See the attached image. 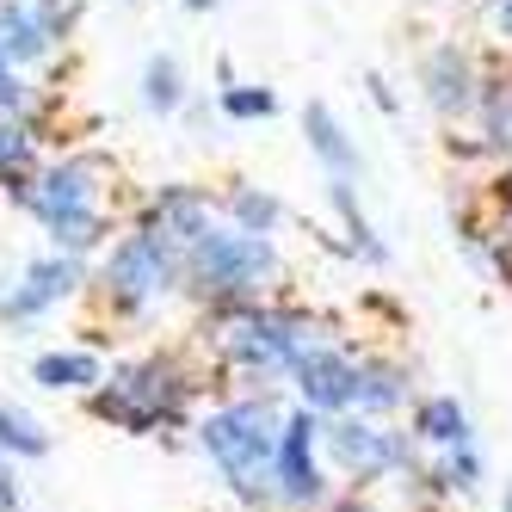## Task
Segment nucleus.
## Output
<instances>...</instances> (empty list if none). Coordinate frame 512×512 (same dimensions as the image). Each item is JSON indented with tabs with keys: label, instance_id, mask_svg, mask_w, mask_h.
Masks as SVG:
<instances>
[{
	"label": "nucleus",
	"instance_id": "24",
	"mask_svg": "<svg viewBox=\"0 0 512 512\" xmlns=\"http://www.w3.org/2000/svg\"><path fill=\"white\" fill-rule=\"evenodd\" d=\"M19 105H25V87L13 81V62L0 56V112H19Z\"/></svg>",
	"mask_w": 512,
	"mask_h": 512
},
{
	"label": "nucleus",
	"instance_id": "11",
	"mask_svg": "<svg viewBox=\"0 0 512 512\" xmlns=\"http://www.w3.org/2000/svg\"><path fill=\"white\" fill-rule=\"evenodd\" d=\"M352 377H358V364L340 358V352H315V358L297 364V383H303L309 408H346V401H352Z\"/></svg>",
	"mask_w": 512,
	"mask_h": 512
},
{
	"label": "nucleus",
	"instance_id": "14",
	"mask_svg": "<svg viewBox=\"0 0 512 512\" xmlns=\"http://www.w3.org/2000/svg\"><path fill=\"white\" fill-rule=\"evenodd\" d=\"M303 130H309V149L327 161V167H334V179H346L352 167H358V149H352V142H346V130H340V118L334 112H327V105L315 99L309 105V112H303Z\"/></svg>",
	"mask_w": 512,
	"mask_h": 512
},
{
	"label": "nucleus",
	"instance_id": "22",
	"mask_svg": "<svg viewBox=\"0 0 512 512\" xmlns=\"http://www.w3.org/2000/svg\"><path fill=\"white\" fill-rule=\"evenodd\" d=\"M223 112H229V118H272L278 99H272L266 87H229V93H223Z\"/></svg>",
	"mask_w": 512,
	"mask_h": 512
},
{
	"label": "nucleus",
	"instance_id": "18",
	"mask_svg": "<svg viewBox=\"0 0 512 512\" xmlns=\"http://www.w3.org/2000/svg\"><path fill=\"white\" fill-rule=\"evenodd\" d=\"M179 99H186V87H179V62L173 56H149V68H142V105L149 112H179Z\"/></svg>",
	"mask_w": 512,
	"mask_h": 512
},
{
	"label": "nucleus",
	"instance_id": "9",
	"mask_svg": "<svg viewBox=\"0 0 512 512\" xmlns=\"http://www.w3.org/2000/svg\"><path fill=\"white\" fill-rule=\"evenodd\" d=\"M75 284H81L75 253H56V260L25 266V284H19L13 297H7V321H31V315H44V309H50V303H62Z\"/></svg>",
	"mask_w": 512,
	"mask_h": 512
},
{
	"label": "nucleus",
	"instance_id": "30",
	"mask_svg": "<svg viewBox=\"0 0 512 512\" xmlns=\"http://www.w3.org/2000/svg\"><path fill=\"white\" fill-rule=\"evenodd\" d=\"M506 512H512V494H506Z\"/></svg>",
	"mask_w": 512,
	"mask_h": 512
},
{
	"label": "nucleus",
	"instance_id": "1",
	"mask_svg": "<svg viewBox=\"0 0 512 512\" xmlns=\"http://www.w3.org/2000/svg\"><path fill=\"white\" fill-rule=\"evenodd\" d=\"M278 420L266 401H235V408L210 414L198 426V445L223 463V475L235 482V494L247 506H266L278 494Z\"/></svg>",
	"mask_w": 512,
	"mask_h": 512
},
{
	"label": "nucleus",
	"instance_id": "2",
	"mask_svg": "<svg viewBox=\"0 0 512 512\" xmlns=\"http://www.w3.org/2000/svg\"><path fill=\"white\" fill-rule=\"evenodd\" d=\"M186 278L198 284V297L210 303H253L260 290L278 278V253L266 235L253 229H210L192 253H186Z\"/></svg>",
	"mask_w": 512,
	"mask_h": 512
},
{
	"label": "nucleus",
	"instance_id": "10",
	"mask_svg": "<svg viewBox=\"0 0 512 512\" xmlns=\"http://www.w3.org/2000/svg\"><path fill=\"white\" fill-rule=\"evenodd\" d=\"M475 87H482V81H475V68H469V56L457 44L426 56V99H432V112L457 118L463 105H475Z\"/></svg>",
	"mask_w": 512,
	"mask_h": 512
},
{
	"label": "nucleus",
	"instance_id": "28",
	"mask_svg": "<svg viewBox=\"0 0 512 512\" xmlns=\"http://www.w3.org/2000/svg\"><path fill=\"white\" fill-rule=\"evenodd\" d=\"M334 512H377V506H364V500H346V506H334Z\"/></svg>",
	"mask_w": 512,
	"mask_h": 512
},
{
	"label": "nucleus",
	"instance_id": "23",
	"mask_svg": "<svg viewBox=\"0 0 512 512\" xmlns=\"http://www.w3.org/2000/svg\"><path fill=\"white\" fill-rule=\"evenodd\" d=\"M38 19H44V31H50V38H68V25L81 19V0H44V7H38Z\"/></svg>",
	"mask_w": 512,
	"mask_h": 512
},
{
	"label": "nucleus",
	"instance_id": "21",
	"mask_svg": "<svg viewBox=\"0 0 512 512\" xmlns=\"http://www.w3.org/2000/svg\"><path fill=\"white\" fill-rule=\"evenodd\" d=\"M229 204H235V223H241V229H253V235H266V229L278 223V198L253 192V186H241V192H235Z\"/></svg>",
	"mask_w": 512,
	"mask_h": 512
},
{
	"label": "nucleus",
	"instance_id": "6",
	"mask_svg": "<svg viewBox=\"0 0 512 512\" xmlns=\"http://www.w3.org/2000/svg\"><path fill=\"white\" fill-rule=\"evenodd\" d=\"M142 235H155V241L173 253V260H179V272H186V253L210 235V198L192 192V186L161 192V198L149 204V223H142Z\"/></svg>",
	"mask_w": 512,
	"mask_h": 512
},
{
	"label": "nucleus",
	"instance_id": "20",
	"mask_svg": "<svg viewBox=\"0 0 512 512\" xmlns=\"http://www.w3.org/2000/svg\"><path fill=\"white\" fill-rule=\"evenodd\" d=\"M0 451L44 457V451H50V432H38V420H25L19 408H0Z\"/></svg>",
	"mask_w": 512,
	"mask_h": 512
},
{
	"label": "nucleus",
	"instance_id": "8",
	"mask_svg": "<svg viewBox=\"0 0 512 512\" xmlns=\"http://www.w3.org/2000/svg\"><path fill=\"white\" fill-rule=\"evenodd\" d=\"M327 445H334V457L358 475V482H371V475L408 463V445H401L395 432H383V426H358V420L327 426Z\"/></svg>",
	"mask_w": 512,
	"mask_h": 512
},
{
	"label": "nucleus",
	"instance_id": "25",
	"mask_svg": "<svg viewBox=\"0 0 512 512\" xmlns=\"http://www.w3.org/2000/svg\"><path fill=\"white\" fill-rule=\"evenodd\" d=\"M488 13H494V25L512 38V0H488Z\"/></svg>",
	"mask_w": 512,
	"mask_h": 512
},
{
	"label": "nucleus",
	"instance_id": "31",
	"mask_svg": "<svg viewBox=\"0 0 512 512\" xmlns=\"http://www.w3.org/2000/svg\"><path fill=\"white\" fill-rule=\"evenodd\" d=\"M506 198H512V186H506Z\"/></svg>",
	"mask_w": 512,
	"mask_h": 512
},
{
	"label": "nucleus",
	"instance_id": "13",
	"mask_svg": "<svg viewBox=\"0 0 512 512\" xmlns=\"http://www.w3.org/2000/svg\"><path fill=\"white\" fill-rule=\"evenodd\" d=\"M475 105H482V124L494 149H512V62H494L488 81L475 87Z\"/></svg>",
	"mask_w": 512,
	"mask_h": 512
},
{
	"label": "nucleus",
	"instance_id": "3",
	"mask_svg": "<svg viewBox=\"0 0 512 512\" xmlns=\"http://www.w3.org/2000/svg\"><path fill=\"white\" fill-rule=\"evenodd\" d=\"M186 395H192V383L179 377L173 358H142V364L112 371V383H105V389H93V414L112 420V426H124V432H149L161 420L186 414Z\"/></svg>",
	"mask_w": 512,
	"mask_h": 512
},
{
	"label": "nucleus",
	"instance_id": "15",
	"mask_svg": "<svg viewBox=\"0 0 512 512\" xmlns=\"http://www.w3.org/2000/svg\"><path fill=\"white\" fill-rule=\"evenodd\" d=\"M414 432L426 438V445H445V451H457V445H469V414L457 408L451 395H432V401H420Z\"/></svg>",
	"mask_w": 512,
	"mask_h": 512
},
{
	"label": "nucleus",
	"instance_id": "29",
	"mask_svg": "<svg viewBox=\"0 0 512 512\" xmlns=\"http://www.w3.org/2000/svg\"><path fill=\"white\" fill-rule=\"evenodd\" d=\"M186 7H192V13H204V7H216V0H186Z\"/></svg>",
	"mask_w": 512,
	"mask_h": 512
},
{
	"label": "nucleus",
	"instance_id": "16",
	"mask_svg": "<svg viewBox=\"0 0 512 512\" xmlns=\"http://www.w3.org/2000/svg\"><path fill=\"white\" fill-rule=\"evenodd\" d=\"M0 186H7L19 204H31V136L19 124H0Z\"/></svg>",
	"mask_w": 512,
	"mask_h": 512
},
{
	"label": "nucleus",
	"instance_id": "5",
	"mask_svg": "<svg viewBox=\"0 0 512 512\" xmlns=\"http://www.w3.org/2000/svg\"><path fill=\"white\" fill-rule=\"evenodd\" d=\"M105 179H112V167H105L99 155H81V161H62L38 192H31V210L44 216V229L62 223V216H99V192Z\"/></svg>",
	"mask_w": 512,
	"mask_h": 512
},
{
	"label": "nucleus",
	"instance_id": "4",
	"mask_svg": "<svg viewBox=\"0 0 512 512\" xmlns=\"http://www.w3.org/2000/svg\"><path fill=\"white\" fill-rule=\"evenodd\" d=\"M173 278H179V260L155 235H130L112 260H105V290H112V303H124V309L155 303Z\"/></svg>",
	"mask_w": 512,
	"mask_h": 512
},
{
	"label": "nucleus",
	"instance_id": "26",
	"mask_svg": "<svg viewBox=\"0 0 512 512\" xmlns=\"http://www.w3.org/2000/svg\"><path fill=\"white\" fill-rule=\"evenodd\" d=\"M13 506H19V488H13V475L0 469V512H13Z\"/></svg>",
	"mask_w": 512,
	"mask_h": 512
},
{
	"label": "nucleus",
	"instance_id": "12",
	"mask_svg": "<svg viewBox=\"0 0 512 512\" xmlns=\"http://www.w3.org/2000/svg\"><path fill=\"white\" fill-rule=\"evenodd\" d=\"M50 50V31H44V19L25 7V0H0V56H7L13 68L19 62H38Z\"/></svg>",
	"mask_w": 512,
	"mask_h": 512
},
{
	"label": "nucleus",
	"instance_id": "7",
	"mask_svg": "<svg viewBox=\"0 0 512 512\" xmlns=\"http://www.w3.org/2000/svg\"><path fill=\"white\" fill-rule=\"evenodd\" d=\"M309 414L315 408L290 414L284 432H278V500H290V506H315L321 500V469L309 457V438H315V420Z\"/></svg>",
	"mask_w": 512,
	"mask_h": 512
},
{
	"label": "nucleus",
	"instance_id": "17",
	"mask_svg": "<svg viewBox=\"0 0 512 512\" xmlns=\"http://www.w3.org/2000/svg\"><path fill=\"white\" fill-rule=\"evenodd\" d=\"M31 377H38L44 389H87V383H99V364L87 352H44L38 364H31Z\"/></svg>",
	"mask_w": 512,
	"mask_h": 512
},
{
	"label": "nucleus",
	"instance_id": "19",
	"mask_svg": "<svg viewBox=\"0 0 512 512\" xmlns=\"http://www.w3.org/2000/svg\"><path fill=\"white\" fill-rule=\"evenodd\" d=\"M352 401H358V408H395V401H401V371H389V364H358Z\"/></svg>",
	"mask_w": 512,
	"mask_h": 512
},
{
	"label": "nucleus",
	"instance_id": "27",
	"mask_svg": "<svg viewBox=\"0 0 512 512\" xmlns=\"http://www.w3.org/2000/svg\"><path fill=\"white\" fill-rule=\"evenodd\" d=\"M371 99H377V105H383V112H395V93H389V87H383V81H377V75H371Z\"/></svg>",
	"mask_w": 512,
	"mask_h": 512
}]
</instances>
